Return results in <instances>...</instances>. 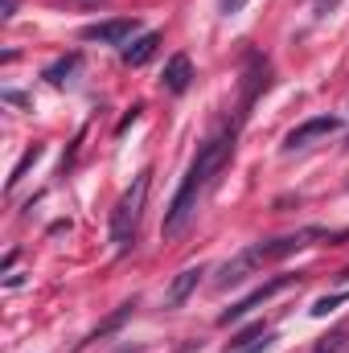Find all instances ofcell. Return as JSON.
I'll use <instances>...</instances> for the list:
<instances>
[{
  "instance_id": "obj_12",
  "label": "cell",
  "mask_w": 349,
  "mask_h": 353,
  "mask_svg": "<svg viewBox=\"0 0 349 353\" xmlns=\"http://www.w3.org/2000/svg\"><path fill=\"white\" fill-rule=\"evenodd\" d=\"M79 70V54H70V58H58L54 66H46V79L54 83V87H66V79Z\"/></svg>"
},
{
  "instance_id": "obj_6",
  "label": "cell",
  "mask_w": 349,
  "mask_h": 353,
  "mask_svg": "<svg viewBox=\"0 0 349 353\" xmlns=\"http://www.w3.org/2000/svg\"><path fill=\"white\" fill-rule=\"evenodd\" d=\"M337 128H341L337 115H317V119H308V123H300V128L288 132L283 152H296V148H304V144H312V140H321V136H333Z\"/></svg>"
},
{
  "instance_id": "obj_2",
  "label": "cell",
  "mask_w": 349,
  "mask_h": 353,
  "mask_svg": "<svg viewBox=\"0 0 349 353\" xmlns=\"http://www.w3.org/2000/svg\"><path fill=\"white\" fill-rule=\"evenodd\" d=\"M317 239H325V243H337L341 234H329V230H321V226H308V230H296V234H283V239L255 243V247H247L243 255H235L230 263L222 267V275H218V288H235V283H243V279H247L255 267L279 263V259H288V255H296V251L312 247Z\"/></svg>"
},
{
  "instance_id": "obj_13",
  "label": "cell",
  "mask_w": 349,
  "mask_h": 353,
  "mask_svg": "<svg viewBox=\"0 0 349 353\" xmlns=\"http://www.w3.org/2000/svg\"><path fill=\"white\" fill-rule=\"evenodd\" d=\"M346 300H349V292H337V296H321V300L312 304V316H329V312H333L337 304H346Z\"/></svg>"
},
{
  "instance_id": "obj_8",
  "label": "cell",
  "mask_w": 349,
  "mask_h": 353,
  "mask_svg": "<svg viewBox=\"0 0 349 353\" xmlns=\"http://www.w3.org/2000/svg\"><path fill=\"white\" fill-rule=\"evenodd\" d=\"M189 83H193V62H189V54H173L169 66H165V74H161V90H169V94H185Z\"/></svg>"
},
{
  "instance_id": "obj_1",
  "label": "cell",
  "mask_w": 349,
  "mask_h": 353,
  "mask_svg": "<svg viewBox=\"0 0 349 353\" xmlns=\"http://www.w3.org/2000/svg\"><path fill=\"white\" fill-rule=\"evenodd\" d=\"M230 157H235V128H218L214 136H206V140L197 144V157H193L189 173L181 176L173 201H169V214H165V234H169V239L181 234V230L193 222L201 193L210 189V181L222 173V165H226Z\"/></svg>"
},
{
  "instance_id": "obj_14",
  "label": "cell",
  "mask_w": 349,
  "mask_h": 353,
  "mask_svg": "<svg viewBox=\"0 0 349 353\" xmlns=\"http://www.w3.org/2000/svg\"><path fill=\"white\" fill-rule=\"evenodd\" d=\"M33 161H41V144H33V148H29V152H25V157H21V165H17V169H12V176H8V189H12V185H17V181H21V176H25V169H29V165H33Z\"/></svg>"
},
{
  "instance_id": "obj_11",
  "label": "cell",
  "mask_w": 349,
  "mask_h": 353,
  "mask_svg": "<svg viewBox=\"0 0 349 353\" xmlns=\"http://www.w3.org/2000/svg\"><path fill=\"white\" fill-rule=\"evenodd\" d=\"M132 312H136V300L119 304V308H115V312H111V316H107V321H103V325L94 329V333H90L87 341H79V350H83V345H90V341H103V337H111V333H115V329H119V325H123V321L132 316Z\"/></svg>"
},
{
  "instance_id": "obj_10",
  "label": "cell",
  "mask_w": 349,
  "mask_h": 353,
  "mask_svg": "<svg viewBox=\"0 0 349 353\" xmlns=\"http://www.w3.org/2000/svg\"><path fill=\"white\" fill-rule=\"evenodd\" d=\"M275 345V333L271 329H263V325H251L243 337H235L230 341V353H267Z\"/></svg>"
},
{
  "instance_id": "obj_5",
  "label": "cell",
  "mask_w": 349,
  "mask_h": 353,
  "mask_svg": "<svg viewBox=\"0 0 349 353\" xmlns=\"http://www.w3.org/2000/svg\"><path fill=\"white\" fill-rule=\"evenodd\" d=\"M136 21L132 17H115V21H94V25H87L83 29V41H103V46H128L132 37H136Z\"/></svg>"
},
{
  "instance_id": "obj_16",
  "label": "cell",
  "mask_w": 349,
  "mask_h": 353,
  "mask_svg": "<svg viewBox=\"0 0 349 353\" xmlns=\"http://www.w3.org/2000/svg\"><path fill=\"white\" fill-rule=\"evenodd\" d=\"M123 353H136V350H123Z\"/></svg>"
},
{
  "instance_id": "obj_3",
  "label": "cell",
  "mask_w": 349,
  "mask_h": 353,
  "mask_svg": "<svg viewBox=\"0 0 349 353\" xmlns=\"http://www.w3.org/2000/svg\"><path fill=\"white\" fill-rule=\"evenodd\" d=\"M148 169L136 176L128 189H123V197L115 201V210H111V247H115V255H128L132 247H136V234H140V218H144V201H148Z\"/></svg>"
},
{
  "instance_id": "obj_4",
  "label": "cell",
  "mask_w": 349,
  "mask_h": 353,
  "mask_svg": "<svg viewBox=\"0 0 349 353\" xmlns=\"http://www.w3.org/2000/svg\"><path fill=\"white\" fill-rule=\"evenodd\" d=\"M292 283H300V275H275V279H267V283H259L251 296H243L239 304H230L222 316H218V325H230V321H239V316H247L251 308H259V304H267L275 292H283V288H292Z\"/></svg>"
},
{
  "instance_id": "obj_15",
  "label": "cell",
  "mask_w": 349,
  "mask_h": 353,
  "mask_svg": "<svg viewBox=\"0 0 349 353\" xmlns=\"http://www.w3.org/2000/svg\"><path fill=\"white\" fill-rule=\"evenodd\" d=\"M218 4H222V12H239V8H243L247 0H218Z\"/></svg>"
},
{
  "instance_id": "obj_7",
  "label": "cell",
  "mask_w": 349,
  "mask_h": 353,
  "mask_svg": "<svg viewBox=\"0 0 349 353\" xmlns=\"http://www.w3.org/2000/svg\"><path fill=\"white\" fill-rule=\"evenodd\" d=\"M201 275H206V267H185V271H177L173 283H169V292H165V308H181L193 292H197V283H201Z\"/></svg>"
},
{
  "instance_id": "obj_9",
  "label": "cell",
  "mask_w": 349,
  "mask_h": 353,
  "mask_svg": "<svg viewBox=\"0 0 349 353\" xmlns=\"http://www.w3.org/2000/svg\"><path fill=\"white\" fill-rule=\"evenodd\" d=\"M157 46H161V33H152V29H148V33L132 37V41H128L123 50H119V58H123L128 66H144V62H148V58L157 54Z\"/></svg>"
}]
</instances>
